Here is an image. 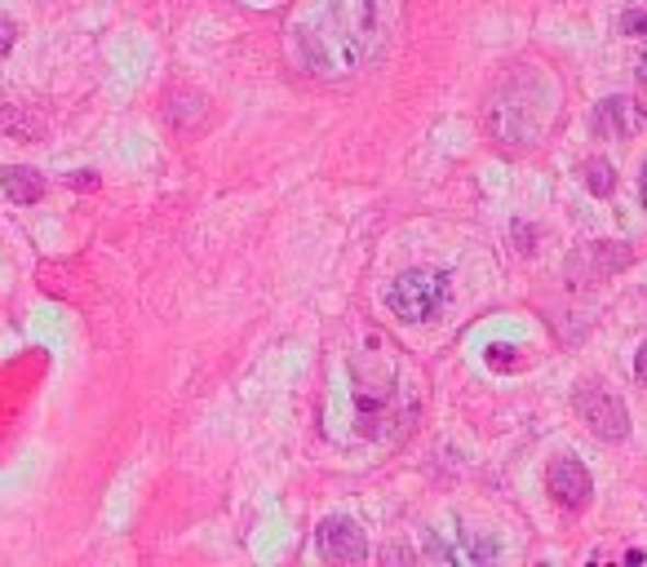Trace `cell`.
Wrapping results in <instances>:
<instances>
[{
	"label": "cell",
	"instance_id": "6da1fadb",
	"mask_svg": "<svg viewBox=\"0 0 647 567\" xmlns=\"http://www.w3.org/2000/svg\"><path fill=\"white\" fill-rule=\"evenodd\" d=\"M377 5L373 0H324L302 23L297 36V58L315 80H351L368 54Z\"/></svg>",
	"mask_w": 647,
	"mask_h": 567
},
{
	"label": "cell",
	"instance_id": "7a4b0ae2",
	"mask_svg": "<svg viewBox=\"0 0 647 567\" xmlns=\"http://www.w3.org/2000/svg\"><path fill=\"white\" fill-rule=\"evenodd\" d=\"M555 111H559V84H555L550 71H542V67H510L492 84V93L484 102V125H488L497 147L527 151V147H536L550 134Z\"/></svg>",
	"mask_w": 647,
	"mask_h": 567
},
{
	"label": "cell",
	"instance_id": "3957f363",
	"mask_svg": "<svg viewBox=\"0 0 647 567\" xmlns=\"http://www.w3.org/2000/svg\"><path fill=\"white\" fill-rule=\"evenodd\" d=\"M444 306H449V275L435 267H412L395 275V284L386 288V310L404 324H430Z\"/></svg>",
	"mask_w": 647,
	"mask_h": 567
},
{
	"label": "cell",
	"instance_id": "277c9868",
	"mask_svg": "<svg viewBox=\"0 0 647 567\" xmlns=\"http://www.w3.org/2000/svg\"><path fill=\"white\" fill-rule=\"evenodd\" d=\"M572 404H577V412H581V421L603 439V443H621L625 434H629V412H625V404L608 390V386H599V382H586V386H577V395H572Z\"/></svg>",
	"mask_w": 647,
	"mask_h": 567
},
{
	"label": "cell",
	"instance_id": "5b68a950",
	"mask_svg": "<svg viewBox=\"0 0 647 567\" xmlns=\"http://www.w3.org/2000/svg\"><path fill=\"white\" fill-rule=\"evenodd\" d=\"M643 121H647V111H643L634 98L612 93V98H603V102L594 106L590 129H594V138H603V143H629V138L643 129Z\"/></svg>",
	"mask_w": 647,
	"mask_h": 567
},
{
	"label": "cell",
	"instance_id": "8992f818",
	"mask_svg": "<svg viewBox=\"0 0 647 567\" xmlns=\"http://www.w3.org/2000/svg\"><path fill=\"white\" fill-rule=\"evenodd\" d=\"M546 488L564 510H586L594 497V479L577 457H555L546 470Z\"/></svg>",
	"mask_w": 647,
	"mask_h": 567
},
{
	"label": "cell",
	"instance_id": "52a82bcc",
	"mask_svg": "<svg viewBox=\"0 0 647 567\" xmlns=\"http://www.w3.org/2000/svg\"><path fill=\"white\" fill-rule=\"evenodd\" d=\"M319 554L333 563H364L368 558V536L351 519H324L319 523Z\"/></svg>",
	"mask_w": 647,
	"mask_h": 567
},
{
	"label": "cell",
	"instance_id": "ba28073f",
	"mask_svg": "<svg viewBox=\"0 0 647 567\" xmlns=\"http://www.w3.org/2000/svg\"><path fill=\"white\" fill-rule=\"evenodd\" d=\"M625 262H629V249H625V245H586L581 253H572L568 275H572L577 284H599V280H608L612 271H621Z\"/></svg>",
	"mask_w": 647,
	"mask_h": 567
},
{
	"label": "cell",
	"instance_id": "9c48e42d",
	"mask_svg": "<svg viewBox=\"0 0 647 567\" xmlns=\"http://www.w3.org/2000/svg\"><path fill=\"white\" fill-rule=\"evenodd\" d=\"M0 182H5V195H10L14 204H36V200H45V178H41V169H32V165H10Z\"/></svg>",
	"mask_w": 647,
	"mask_h": 567
},
{
	"label": "cell",
	"instance_id": "30bf717a",
	"mask_svg": "<svg viewBox=\"0 0 647 567\" xmlns=\"http://www.w3.org/2000/svg\"><path fill=\"white\" fill-rule=\"evenodd\" d=\"M581 178H586V186H590V195H599V200H608L612 191H616V169L608 165V160H586L581 165Z\"/></svg>",
	"mask_w": 647,
	"mask_h": 567
},
{
	"label": "cell",
	"instance_id": "8fae6325",
	"mask_svg": "<svg viewBox=\"0 0 647 567\" xmlns=\"http://www.w3.org/2000/svg\"><path fill=\"white\" fill-rule=\"evenodd\" d=\"M621 36L647 41V10H625V14H621Z\"/></svg>",
	"mask_w": 647,
	"mask_h": 567
},
{
	"label": "cell",
	"instance_id": "7c38bea8",
	"mask_svg": "<svg viewBox=\"0 0 647 567\" xmlns=\"http://www.w3.org/2000/svg\"><path fill=\"white\" fill-rule=\"evenodd\" d=\"M408 558H412V549H408V545H399V541L382 549V563H408Z\"/></svg>",
	"mask_w": 647,
	"mask_h": 567
},
{
	"label": "cell",
	"instance_id": "4fadbf2b",
	"mask_svg": "<svg viewBox=\"0 0 647 567\" xmlns=\"http://www.w3.org/2000/svg\"><path fill=\"white\" fill-rule=\"evenodd\" d=\"M14 36H19V32H14V23L0 19V58H5V54L14 49Z\"/></svg>",
	"mask_w": 647,
	"mask_h": 567
},
{
	"label": "cell",
	"instance_id": "5bb4252c",
	"mask_svg": "<svg viewBox=\"0 0 647 567\" xmlns=\"http://www.w3.org/2000/svg\"><path fill=\"white\" fill-rule=\"evenodd\" d=\"M634 377H638V386L647 390V342L638 347V360H634Z\"/></svg>",
	"mask_w": 647,
	"mask_h": 567
},
{
	"label": "cell",
	"instance_id": "9a60e30c",
	"mask_svg": "<svg viewBox=\"0 0 647 567\" xmlns=\"http://www.w3.org/2000/svg\"><path fill=\"white\" fill-rule=\"evenodd\" d=\"M634 76H638V89L647 93V58H638V67H634Z\"/></svg>",
	"mask_w": 647,
	"mask_h": 567
},
{
	"label": "cell",
	"instance_id": "2e32d148",
	"mask_svg": "<svg viewBox=\"0 0 647 567\" xmlns=\"http://www.w3.org/2000/svg\"><path fill=\"white\" fill-rule=\"evenodd\" d=\"M638 195H643V208H647V160H643V182H638Z\"/></svg>",
	"mask_w": 647,
	"mask_h": 567
}]
</instances>
